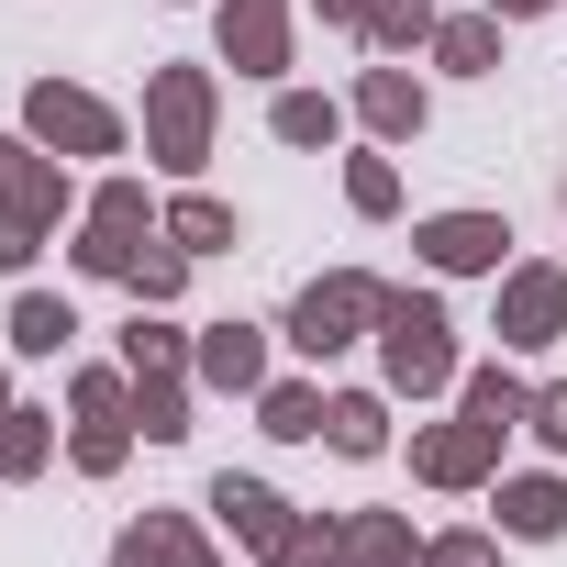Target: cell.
I'll use <instances>...</instances> for the list:
<instances>
[{"instance_id":"obj_1","label":"cell","mask_w":567,"mask_h":567,"mask_svg":"<svg viewBox=\"0 0 567 567\" xmlns=\"http://www.w3.org/2000/svg\"><path fill=\"white\" fill-rule=\"evenodd\" d=\"M56 223H68V167L34 134H0V267H34Z\"/></svg>"},{"instance_id":"obj_2","label":"cell","mask_w":567,"mask_h":567,"mask_svg":"<svg viewBox=\"0 0 567 567\" xmlns=\"http://www.w3.org/2000/svg\"><path fill=\"white\" fill-rule=\"evenodd\" d=\"M379 368H390V390H401V401L456 390V323H445V301H434V290H390V312H379Z\"/></svg>"},{"instance_id":"obj_3","label":"cell","mask_w":567,"mask_h":567,"mask_svg":"<svg viewBox=\"0 0 567 567\" xmlns=\"http://www.w3.org/2000/svg\"><path fill=\"white\" fill-rule=\"evenodd\" d=\"M379 312H390V278L334 267V278H312V290L290 301V346H301V357H346L357 334H379Z\"/></svg>"},{"instance_id":"obj_4","label":"cell","mask_w":567,"mask_h":567,"mask_svg":"<svg viewBox=\"0 0 567 567\" xmlns=\"http://www.w3.org/2000/svg\"><path fill=\"white\" fill-rule=\"evenodd\" d=\"M68 456H79V478H112L134 456V368H79V390H68Z\"/></svg>"},{"instance_id":"obj_5","label":"cell","mask_w":567,"mask_h":567,"mask_svg":"<svg viewBox=\"0 0 567 567\" xmlns=\"http://www.w3.org/2000/svg\"><path fill=\"white\" fill-rule=\"evenodd\" d=\"M145 156L178 167V178L212 156V68H156L145 79Z\"/></svg>"},{"instance_id":"obj_6","label":"cell","mask_w":567,"mask_h":567,"mask_svg":"<svg viewBox=\"0 0 567 567\" xmlns=\"http://www.w3.org/2000/svg\"><path fill=\"white\" fill-rule=\"evenodd\" d=\"M156 234H167V212H145V189H134V178H101V189H90V212H79V245H68V256H79L90 278H134V256H145Z\"/></svg>"},{"instance_id":"obj_7","label":"cell","mask_w":567,"mask_h":567,"mask_svg":"<svg viewBox=\"0 0 567 567\" xmlns=\"http://www.w3.org/2000/svg\"><path fill=\"white\" fill-rule=\"evenodd\" d=\"M23 134L45 156H123V112L101 90H68V79H34L23 90Z\"/></svg>"},{"instance_id":"obj_8","label":"cell","mask_w":567,"mask_h":567,"mask_svg":"<svg viewBox=\"0 0 567 567\" xmlns=\"http://www.w3.org/2000/svg\"><path fill=\"white\" fill-rule=\"evenodd\" d=\"M501 434H512V423H478V412H456V423L412 434V478H423V489H478V478L501 467Z\"/></svg>"},{"instance_id":"obj_9","label":"cell","mask_w":567,"mask_h":567,"mask_svg":"<svg viewBox=\"0 0 567 567\" xmlns=\"http://www.w3.org/2000/svg\"><path fill=\"white\" fill-rule=\"evenodd\" d=\"M412 245H423V267H445V278H501L512 223H501V212H434V223H412Z\"/></svg>"},{"instance_id":"obj_10","label":"cell","mask_w":567,"mask_h":567,"mask_svg":"<svg viewBox=\"0 0 567 567\" xmlns=\"http://www.w3.org/2000/svg\"><path fill=\"white\" fill-rule=\"evenodd\" d=\"M212 523H223V534H234L245 556H278V545L301 534V512H290V501H278L267 478H234V467L212 478Z\"/></svg>"},{"instance_id":"obj_11","label":"cell","mask_w":567,"mask_h":567,"mask_svg":"<svg viewBox=\"0 0 567 567\" xmlns=\"http://www.w3.org/2000/svg\"><path fill=\"white\" fill-rule=\"evenodd\" d=\"M567 334V267H512L501 278V346H556Z\"/></svg>"},{"instance_id":"obj_12","label":"cell","mask_w":567,"mask_h":567,"mask_svg":"<svg viewBox=\"0 0 567 567\" xmlns=\"http://www.w3.org/2000/svg\"><path fill=\"white\" fill-rule=\"evenodd\" d=\"M223 68H245V79L290 68V0H223Z\"/></svg>"},{"instance_id":"obj_13","label":"cell","mask_w":567,"mask_h":567,"mask_svg":"<svg viewBox=\"0 0 567 567\" xmlns=\"http://www.w3.org/2000/svg\"><path fill=\"white\" fill-rule=\"evenodd\" d=\"M112 567H223V556H212V534L189 512H145V523L112 534Z\"/></svg>"},{"instance_id":"obj_14","label":"cell","mask_w":567,"mask_h":567,"mask_svg":"<svg viewBox=\"0 0 567 567\" xmlns=\"http://www.w3.org/2000/svg\"><path fill=\"white\" fill-rule=\"evenodd\" d=\"M189 368H200V390H267V334L256 323H212L189 346Z\"/></svg>"},{"instance_id":"obj_15","label":"cell","mask_w":567,"mask_h":567,"mask_svg":"<svg viewBox=\"0 0 567 567\" xmlns=\"http://www.w3.org/2000/svg\"><path fill=\"white\" fill-rule=\"evenodd\" d=\"M357 123H368L379 145H412V134H423V90H412L401 68H368V79H357Z\"/></svg>"},{"instance_id":"obj_16","label":"cell","mask_w":567,"mask_h":567,"mask_svg":"<svg viewBox=\"0 0 567 567\" xmlns=\"http://www.w3.org/2000/svg\"><path fill=\"white\" fill-rule=\"evenodd\" d=\"M501 534L512 545H556L567 534V478H501Z\"/></svg>"},{"instance_id":"obj_17","label":"cell","mask_w":567,"mask_h":567,"mask_svg":"<svg viewBox=\"0 0 567 567\" xmlns=\"http://www.w3.org/2000/svg\"><path fill=\"white\" fill-rule=\"evenodd\" d=\"M334 556H346V567H412L423 545H412L401 512H346V523H334Z\"/></svg>"},{"instance_id":"obj_18","label":"cell","mask_w":567,"mask_h":567,"mask_svg":"<svg viewBox=\"0 0 567 567\" xmlns=\"http://www.w3.org/2000/svg\"><path fill=\"white\" fill-rule=\"evenodd\" d=\"M323 445H334V456H379V445H390V401H379V390H334V401H323Z\"/></svg>"},{"instance_id":"obj_19","label":"cell","mask_w":567,"mask_h":567,"mask_svg":"<svg viewBox=\"0 0 567 567\" xmlns=\"http://www.w3.org/2000/svg\"><path fill=\"white\" fill-rule=\"evenodd\" d=\"M434 56H445L456 79H489V68H501V12H445V23H434Z\"/></svg>"},{"instance_id":"obj_20","label":"cell","mask_w":567,"mask_h":567,"mask_svg":"<svg viewBox=\"0 0 567 567\" xmlns=\"http://www.w3.org/2000/svg\"><path fill=\"white\" fill-rule=\"evenodd\" d=\"M134 434H145V445H178V434H189V368L134 379Z\"/></svg>"},{"instance_id":"obj_21","label":"cell","mask_w":567,"mask_h":567,"mask_svg":"<svg viewBox=\"0 0 567 567\" xmlns=\"http://www.w3.org/2000/svg\"><path fill=\"white\" fill-rule=\"evenodd\" d=\"M256 423H267L278 445H312V434H323V390H312V379H267V390H256Z\"/></svg>"},{"instance_id":"obj_22","label":"cell","mask_w":567,"mask_h":567,"mask_svg":"<svg viewBox=\"0 0 567 567\" xmlns=\"http://www.w3.org/2000/svg\"><path fill=\"white\" fill-rule=\"evenodd\" d=\"M167 245H189V256H223V245H234V200H212V189H178V200H167Z\"/></svg>"},{"instance_id":"obj_23","label":"cell","mask_w":567,"mask_h":567,"mask_svg":"<svg viewBox=\"0 0 567 567\" xmlns=\"http://www.w3.org/2000/svg\"><path fill=\"white\" fill-rule=\"evenodd\" d=\"M68 334H79V312H68V301H45V290H23V301H12V357H68Z\"/></svg>"},{"instance_id":"obj_24","label":"cell","mask_w":567,"mask_h":567,"mask_svg":"<svg viewBox=\"0 0 567 567\" xmlns=\"http://www.w3.org/2000/svg\"><path fill=\"white\" fill-rule=\"evenodd\" d=\"M123 290H134V312H167V301L189 290V245H167V234H156V245L134 256V278H123Z\"/></svg>"},{"instance_id":"obj_25","label":"cell","mask_w":567,"mask_h":567,"mask_svg":"<svg viewBox=\"0 0 567 567\" xmlns=\"http://www.w3.org/2000/svg\"><path fill=\"white\" fill-rule=\"evenodd\" d=\"M267 134H278V145H334V134H346V112H334L323 90H278V112H267Z\"/></svg>"},{"instance_id":"obj_26","label":"cell","mask_w":567,"mask_h":567,"mask_svg":"<svg viewBox=\"0 0 567 567\" xmlns=\"http://www.w3.org/2000/svg\"><path fill=\"white\" fill-rule=\"evenodd\" d=\"M456 401H467L478 423H534V390H523L512 368H467V379H456Z\"/></svg>"},{"instance_id":"obj_27","label":"cell","mask_w":567,"mask_h":567,"mask_svg":"<svg viewBox=\"0 0 567 567\" xmlns=\"http://www.w3.org/2000/svg\"><path fill=\"white\" fill-rule=\"evenodd\" d=\"M45 456H56V423H45V412H23V401H12V412H0V478H34V467H45Z\"/></svg>"},{"instance_id":"obj_28","label":"cell","mask_w":567,"mask_h":567,"mask_svg":"<svg viewBox=\"0 0 567 567\" xmlns=\"http://www.w3.org/2000/svg\"><path fill=\"white\" fill-rule=\"evenodd\" d=\"M434 0H379V12H368V45H390V56H412V45H434Z\"/></svg>"},{"instance_id":"obj_29","label":"cell","mask_w":567,"mask_h":567,"mask_svg":"<svg viewBox=\"0 0 567 567\" xmlns=\"http://www.w3.org/2000/svg\"><path fill=\"white\" fill-rule=\"evenodd\" d=\"M346 200H357L368 223H390V212H401V167H390V156H346Z\"/></svg>"},{"instance_id":"obj_30","label":"cell","mask_w":567,"mask_h":567,"mask_svg":"<svg viewBox=\"0 0 567 567\" xmlns=\"http://www.w3.org/2000/svg\"><path fill=\"white\" fill-rule=\"evenodd\" d=\"M256 567H346V556H334V523H301L290 545H278V556H256Z\"/></svg>"},{"instance_id":"obj_31","label":"cell","mask_w":567,"mask_h":567,"mask_svg":"<svg viewBox=\"0 0 567 567\" xmlns=\"http://www.w3.org/2000/svg\"><path fill=\"white\" fill-rule=\"evenodd\" d=\"M412 567H489V534H434Z\"/></svg>"},{"instance_id":"obj_32","label":"cell","mask_w":567,"mask_h":567,"mask_svg":"<svg viewBox=\"0 0 567 567\" xmlns=\"http://www.w3.org/2000/svg\"><path fill=\"white\" fill-rule=\"evenodd\" d=\"M534 434L567 456V379H556V390H534Z\"/></svg>"},{"instance_id":"obj_33","label":"cell","mask_w":567,"mask_h":567,"mask_svg":"<svg viewBox=\"0 0 567 567\" xmlns=\"http://www.w3.org/2000/svg\"><path fill=\"white\" fill-rule=\"evenodd\" d=\"M368 12L379 0H323V23H346V34H368Z\"/></svg>"},{"instance_id":"obj_34","label":"cell","mask_w":567,"mask_h":567,"mask_svg":"<svg viewBox=\"0 0 567 567\" xmlns=\"http://www.w3.org/2000/svg\"><path fill=\"white\" fill-rule=\"evenodd\" d=\"M489 12H501V23H534V12H556V0H489Z\"/></svg>"},{"instance_id":"obj_35","label":"cell","mask_w":567,"mask_h":567,"mask_svg":"<svg viewBox=\"0 0 567 567\" xmlns=\"http://www.w3.org/2000/svg\"><path fill=\"white\" fill-rule=\"evenodd\" d=\"M0 412H12V401H0Z\"/></svg>"}]
</instances>
